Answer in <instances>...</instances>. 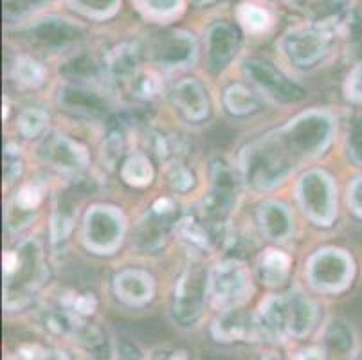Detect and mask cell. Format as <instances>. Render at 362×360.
Returning a JSON list of instances; mask_svg holds the SVG:
<instances>
[{"instance_id":"obj_1","label":"cell","mask_w":362,"mask_h":360,"mask_svg":"<svg viewBox=\"0 0 362 360\" xmlns=\"http://www.w3.org/2000/svg\"><path fill=\"white\" fill-rule=\"evenodd\" d=\"M334 123L325 112H307L279 130L247 144L240 155L242 177L252 190H272L303 163L327 150Z\"/></svg>"},{"instance_id":"obj_2","label":"cell","mask_w":362,"mask_h":360,"mask_svg":"<svg viewBox=\"0 0 362 360\" xmlns=\"http://www.w3.org/2000/svg\"><path fill=\"white\" fill-rule=\"evenodd\" d=\"M259 337H269L274 341H283L287 337L310 335L317 323V306L303 294L276 296L262 303L256 315Z\"/></svg>"},{"instance_id":"obj_3","label":"cell","mask_w":362,"mask_h":360,"mask_svg":"<svg viewBox=\"0 0 362 360\" xmlns=\"http://www.w3.org/2000/svg\"><path fill=\"white\" fill-rule=\"evenodd\" d=\"M47 277L44 250L38 240H25L16 250L4 256V305L6 308H22L40 289Z\"/></svg>"},{"instance_id":"obj_4","label":"cell","mask_w":362,"mask_h":360,"mask_svg":"<svg viewBox=\"0 0 362 360\" xmlns=\"http://www.w3.org/2000/svg\"><path fill=\"white\" fill-rule=\"evenodd\" d=\"M334 29L312 22L288 31L283 38V51L296 67L310 69L328 54L335 36Z\"/></svg>"},{"instance_id":"obj_5","label":"cell","mask_w":362,"mask_h":360,"mask_svg":"<svg viewBox=\"0 0 362 360\" xmlns=\"http://www.w3.org/2000/svg\"><path fill=\"white\" fill-rule=\"evenodd\" d=\"M209 297L215 308L227 312V310L238 308L247 297H251V276L247 272L245 265L240 262L218 263L209 272Z\"/></svg>"},{"instance_id":"obj_6","label":"cell","mask_w":362,"mask_h":360,"mask_svg":"<svg viewBox=\"0 0 362 360\" xmlns=\"http://www.w3.org/2000/svg\"><path fill=\"white\" fill-rule=\"evenodd\" d=\"M207 285H209V276L200 263H189L180 274L173 296V313L180 325L187 326L199 321L206 306V296H209Z\"/></svg>"},{"instance_id":"obj_7","label":"cell","mask_w":362,"mask_h":360,"mask_svg":"<svg viewBox=\"0 0 362 360\" xmlns=\"http://www.w3.org/2000/svg\"><path fill=\"white\" fill-rule=\"evenodd\" d=\"M298 200L312 222L317 226H332L337 204L334 182L327 173L314 170L303 175L298 184Z\"/></svg>"},{"instance_id":"obj_8","label":"cell","mask_w":362,"mask_h":360,"mask_svg":"<svg viewBox=\"0 0 362 360\" xmlns=\"http://www.w3.org/2000/svg\"><path fill=\"white\" fill-rule=\"evenodd\" d=\"M238 194V184L233 170L222 161H216L211 166V191L204 197L200 204L204 222L209 229H220L226 218L231 213Z\"/></svg>"},{"instance_id":"obj_9","label":"cell","mask_w":362,"mask_h":360,"mask_svg":"<svg viewBox=\"0 0 362 360\" xmlns=\"http://www.w3.org/2000/svg\"><path fill=\"white\" fill-rule=\"evenodd\" d=\"M124 233L123 216L112 207H92L85 216L83 236L88 249L98 254H112L121 245Z\"/></svg>"},{"instance_id":"obj_10","label":"cell","mask_w":362,"mask_h":360,"mask_svg":"<svg viewBox=\"0 0 362 360\" xmlns=\"http://www.w3.org/2000/svg\"><path fill=\"white\" fill-rule=\"evenodd\" d=\"M197 42L189 33L173 29L159 33L148 44V56L164 69L189 67L197 59Z\"/></svg>"},{"instance_id":"obj_11","label":"cell","mask_w":362,"mask_h":360,"mask_svg":"<svg viewBox=\"0 0 362 360\" xmlns=\"http://www.w3.org/2000/svg\"><path fill=\"white\" fill-rule=\"evenodd\" d=\"M243 72L259 91L265 92V95L279 103H298L305 98V91L269 62H263L259 58H247L243 62Z\"/></svg>"},{"instance_id":"obj_12","label":"cell","mask_w":362,"mask_h":360,"mask_svg":"<svg viewBox=\"0 0 362 360\" xmlns=\"http://www.w3.org/2000/svg\"><path fill=\"white\" fill-rule=\"evenodd\" d=\"M351 272V260L342 250H319L308 263V279L322 292H339L344 289L350 283Z\"/></svg>"},{"instance_id":"obj_13","label":"cell","mask_w":362,"mask_h":360,"mask_svg":"<svg viewBox=\"0 0 362 360\" xmlns=\"http://www.w3.org/2000/svg\"><path fill=\"white\" fill-rule=\"evenodd\" d=\"M177 222V207L170 198L157 200L150 211L144 213L134 233V243L141 250H157L164 245L168 234Z\"/></svg>"},{"instance_id":"obj_14","label":"cell","mask_w":362,"mask_h":360,"mask_svg":"<svg viewBox=\"0 0 362 360\" xmlns=\"http://www.w3.org/2000/svg\"><path fill=\"white\" fill-rule=\"evenodd\" d=\"M81 36H83V29L72 20L62 18V16H47L33 24L29 29V38L33 45L44 51H60L80 42Z\"/></svg>"},{"instance_id":"obj_15","label":"cell","mask_w":362,"mask_h":360,"mask_svg":"<svg viewBox=\"0 0 362 360\" xmlns=\"http://www.w3.org/2000/svg\"><path fill=\"white\" fill-rule=\"evenodd\" d=\"M40 157L49 166L60 171L74 173L88 164V155L81 144L62 134H52L40 146Z\"/></svg>"},{"instance_id":"obj_16","label":"cell","mask_w":362,"mask_h":360,"mask_svg":"<svg viewBox=\"0 0 362 360\" xmlns=\"http://www.w3.org/2000/svg\"><path fill=\"white\" fill-rule=\"evenodd\" d=\"M87 191V184L78 182L69 186L64 193H60V198H58V204H56L54 207L51 222V234L52 242L54 243L65 242L69 234H71L76 214H78V209H80Z\"/></svg>"},{"instance_id":"obj_17","label":"cell","mask_w":362,"mask_h":360,"mask_svg":"<svg viewBox=\"0 0 362 360\" xmlns=\"http://www.w3.org/2000/svg\"><path fill=\"white\" fill-rule=\"evenodd\" d=\"M238 49V33L227 22H216L206 33L207 65L213 72H218L229 65Z\"/></svg>"},{"instance_id":"obj_18","label":"cell","mask_w":362,"mask_h":360,"mask_svg":"<svg viewBox=\"0 0 362 360\" xmlns=\"http://www.w3.org/2000/svg\"><path fill=\"white\" fill-rule=\"evenodd\" d=\"M58 103L69 112L85 117H103L108 114V101L87 85L67 83L58 91Z\"/></svg>"},{"instance_id":"obj_19","label":"cell","mask_w":362,"mask_h":360,"mask_svg":"<svg viewBox=\"0 0 362 360\" xmlns=\"http://www.w3.org/2000/svg\"><path fill=\"white\" fill-rule=\"evenodd\" d=\"M213 335L216 341L236 342V341H251L259 337L258 323L256 317H251L243 310L233 308L223 312L222 315L213 323Z\"/></svg>"},{"instance_id":"obj_20","label":"cell","mask_w":362,"mask_h":360,"mask_svg":"<svg viewBox=\"0 0 362 360\" xmlns=\"http://www.w3.org/2000/svg\"><path fill=\"white\" fill-rule=\"evenodd\" d=\"M171 101L189 121H202L209 114V101L202 83L193 78L180 79L171 91Z\"/></svg>"},{"instance_id":"obj_21","label":"cell","mask_w":362,"mask_h":360,"mask_svg":"<svg viewBox=\"0 0 362 360\" xmlns=\"http://www.w3.org/2000/svg\"><path fill=\"white\" fill-rule=\"evenodd\" d=\"M114 290L121 301L127 305H144L153 296V277L143 270H123L114 279Z\"/></svg>"},{"instance_id":"obj_22","label":"cell","mask_w":362,"mask_h":360,"mask_svg":"<svg viewBox=\"0 0 362 360\" xmlns=\"http://www.w3.org/2000/svg\"><path fill=\"white\" fill-rule=\"evenodd\" d=\"M139 49L132 44H121L105 58V74L117 83H130L139 72Z\"/></svg>"},{"instance_id":"obj_23","label":"cell","mask_w":362,"mask_h":360,"mask_svg":"<svg viewBox=\"0 0 362 360\" xmlns=\"http://www.w3.org/2000/svg\"><path fill=\"white\" fill-rule=\"evenodd\" d=\"M258 222L262 233L272 242H285L294 229L291 213L279 202L262 204L258 209Z\"/></svg>"},{"instance_id":"obj_24","label":"cell","mask_w":362,"mask_h":360,"mask_svg":"<svg viewBox=\"0 0 362 360\" xmlns=\"http://www.w3.org/2000/svg\"><path fill=\"white\" fill-rule=\"evenodd\" d=\"M105 72V64L101 65L96 58L87 52L72 56L69 62L62 65V74L69 79V81H76V83L83 85L85 81H96L101 74Z\"/></svg>"},{"instance_id":"obj_25","label":"cell","mask_w":362,"mask_h":360,"mask_svg":"<svg viewBox=\"0 0 362 360\" xmlns=\"http://www.w3.org/2000/svg\"><path fill=\"white\" fill-rule=\"evenodd\" d=\"M146 146L160 161H177L186 151V141L179 134L171 132L151 130L146 135Z\"/></svg>"},{"instance_id":"obj_26","label":"cell","mask_w":362,"mask_h":360,"mask_svg":"<svg viewBox=\"0 0 362 360\" xmlns=\"http://www.w3.org/2000/svg\"><path fill=\"white\" fill-rule=\"evenodd\" d=\"M288 267H291V260L287 254L279 252V250H267L259 260L262 281L269 286L281 285L288 276Z\"/></svg>"},{"instance_id":"obj_27","label":"cell","mask_w":362,"mask_h":360,"mask_svg":"<svg viewBox=\"0 0 362 360\" xmlns=\"http://www.w3.org/2000/svg\"><path fill=\"white\" fill-rule=\"evenodd\" d=\"M223 101L233 115H249L259 110L258 94L243 83H235L227 88Z\"/></svg>"},{"instance_id":"obj_28","label":"cell","mask_w":362,"mask_h":360,"mask_svg":"<svg viewBox=\"0 0 362 360\" xmlns=\"http://www.w3.org/2000/svg\"><path fill=\"white\" fill-rule=\"evenodd\" d=\"M121 177L127 180L130 186L143 187L148 186L153 178V170H151V164L148 161L146 155L136 153L128 157L124 161L123 168H121Z\"/></svg>"},{"instance_id":"obj_29","label":"cell","mask_w":362,"mask_h":360,"mask_svg":"<svg viewBox=\"0 0 362 360\" xmlns=\"http://www.w3.org/2000/svg\"><path fill=\"white\" fill-rule=\"evenodd\" d=\"M80 319L74 312L67 308L49 310L44 315V326L51 335L54 337H71L74 335L76 328L80 326Z\"/></svg>"},{"instance_id":"obj_30","label":"cell","mask_w":362,"mask_h":360,"mask_svg":"<svg viewBox=\"0 0 362 360\" xmlns=\"http://www.w3.org/2000/svg\"><path fill=\"white\" fill-rule=\"evenodd\" d=\"M74 11L81 13L87 18L105 20L117 13L121 0H67Z\"/></svg>"},{"instance_id":"obj_31","label":"cell","mask_w":362,"mask_h":360,"mask_svg":"<svg viewBox=\"0 0 362 360\" xmlns=\"http://www.w3.org/2000/svg\"><path fill=\"white\" fill-rule=\"evenodd\" d=\"M179 234L189 242L192 245H195L197 249H209L213 243V234L211 229H207L206 226H202V222H199L197 218L193 216H184L179 223Z\"/></svg>"},{"instance_id":"obj_32","label":"cell","mask_w":362,"mask_h":360,"mask_svg":"<svg viewBox=\"0 0 362 360\" xmlns=\"http://www.w3.org/2000/svg\"><path fill=\"white\" fill-rule=\"evenodd\" d=\"M124 153V132L123 127H112L108 130L107 137L103 141V146H101V163L108 168V170H114L119 163V158Z\"/></svg>"},{"instance_id":"obj_33","label":"cell","mask_w":362,"mask_h":360,"mask_svg":"<svg viewBox=\"0 0 362 360\" xmlns=\"http://www.w3.org/2000/svg\"><path fill=\"white\" fill-rule=\"evenodd\" d=\"M130 94L139 101H151L163 91V83H160L159 76L148 71H139L137 76L128 83Z\"/></svg>"},{"instance_id":"obj_34","label":"cell","mask_w":362,"mask_h":360,"mask_svg":"<svg viewBox=\"0 0 362 360\" xmlns=\"http://www.w3.org/2000/svg\"><path fill=\"white\" fill-rule=\"evenodd\" d=\"M236 18L247 33H263L271 25V16L263 8L255 4H242L236 11Z\"/></svg>"},{"instance_id":"obj_35","label":"cell","mask_w":362,"mask_h":360,"mask_svg":"<svg viewBox=\"0 0 362 360\" xmlns=\"http://www.w3.org/2000/svg\"><path fill=\"white\" fill-rule=\"evenodd\" d=\"M325 346L334 355H348L351 352V348H354V339H351L350 328L342 325V323H334L328 328L327 335H325Z\"/></svg>"},{"instance_id":"obj_36","label":"cell","mask_w":362,"mask_h":360,"mask_svg":"<svg viewBox=\"0 0 362 360\" xmlns=\"http://www.w3.org/2000/svg\"><path fill=\"white\" fill-rule=\"evenodd\" d=\"M51 2L52 0H4V18L6 22H22Z\"/></svg>"},{"instance_id":"obj_37","label":"cell","mask_w":362,"mask_h":360,"mask_svg":"<svg viewBox=\"0 0 362 360\" xmlns=\"http://www.w3.org/2000/svg\"><path fill=\"white\" fill-rule=\"evenodd\" d=\"M13 74L21 83L28 85V87H36L40 85L45 78V71L36 59L29 58V56H21L15 62L13 67Z\"/></svg>"},{"instance_id":"obj_38","label":"cell","mask_w":362,"mask_h":360,"mask_svg":"<svg viewBox=\"0 0 362 360\" xmlns=\"http://www.w3.org/2000/svg\"><path fill=\"white\" fill-rule=\"evenodd\" d=\"M47 121L49 115L44 110H40V108H28V110H24L18 115V130L28 139L38 137L45 130V127H47Z\"/></svg>"},{"instance_id":"obj_39","label":"cell","mask_w":362,"mask_h":360,"mask_svg":"<svg viewBox=\"0 0 362 360\" xmlns=\"http://www.w3.org/2000/svg\"><path fill=\"white\" fill-rule=\"evenodd\" d=\"M42 191L35 186V184H28V186L21 187V191L16 193L15 200L9 206L8 213H21L29 214L31 211H36V207L40 206Z\"/></svg>"},{"instance_id":"obj_40","label":"cell","mask_w":362,"mask_h":360,"mask_svg":"<svg viewBox=\"0 0 362 360\" xmlns=\"http://www.w3.org/2000/svg\"><path fill=\"white\" fill-rule=\"evenodd\" d=\"M72 341L81 344L85 349L94 353V355L103 352L105 348V335L101 333V330L92 325H85V323H80V326L76 328Z\"/></svg>"},{"instance_id":"obj_41","label":"cell","mask_w":362,"mask_h":360,"mask_svg":"<svg viewBox=\"0 0 362 360\" xmlns=\"http://www.w3.org/2000/svg\"><path fill=\"white\" fill-rule=\"evenodd\" d=\"M166 182L170 184V187L177 193H186L193 187L195 184V177L189 170H187L184 164L177 163V161H171L166 168Z\"/></svg>"},{"instance_id":"obj_42","label":"cell","mask_w":362,"mask_h":360,"mask_svg":"<svg viewBox=\"0 0 362 360\" xmlns=\"http://www.w3.org/2000/svg\"><path fill=\"white\" fill-rule=\"evenodd\" d=\"M143 13L156 18H166L179 13L182 0H134Z\"/></svg>"},{"instance_id":"obj_43","label":"cell","mask_w":362,"mask_h":360,"mask_svg":"<svg viewBox=\"0 0 362 360\" xmlns=\"http://www.w3.org/2000/svg\"><path fill=\"white\" fill-rule=\"evenodd\" d=\"M348 153L351 161L362 166V115L355 117L348 130Z\"/></svg>"},{"instance_id":"obj_44","label":"cell","mask_w":362,"mask_h":360,"mask_svg":"<svg viewBox=\"0 0 362 360\" xmlns=\"http://www.w3.org/2000/svg\"><path fill=\"white\" fill-rule=\"evenodd\" d=\"M348 49L354 58L362 59V16H350L348 20Z\"/></svg>"},{"instance_id":"obj_45","label":"cell","mask_w":362,"mask_h":360,"mask_svg":"<svg viewBox=\"0 0 362 360\" xmlns=\"http://www.w3.org/2000/svg\"><path fill=\"white\" fill-rule=\"evenodd\" d=\"M21 150L15 144H8L4 150V178L6 184H11L21 175Z\"/></svg>"},{"instance_id":"obj_46","label":"cell","mask_w":362,"mask_h":360,"mask_svg":"<svg viewBox=\"0 0 362 360\" xmlns=\"http://www.w3.org/2000/svg\"><path fill=\"white\" fill-rule=\"evenodd\" d=\"M65 308L74 312L76 315H88L96 310V299L92 297V294H76L67 299Z\"/></svg>"},{"instance_id":"obj_47","label":"cell","mask_w":362,"mask_h":360,"mask_svg":"<svg viewBox=\"0 0 362 360\" xmlns=\"http://www.w3.org/2000/svg\"><path fill=\"white\" fill-rule=\"evenodd\" d=\"M348 98L355 99V101H362V64L354 71V74L348 79Z\"/></svg>"},{"instance_id":"obj_48","label":"cell","mask_w":362,"mask_h":360,"mask_svg":"<svg viewBox=\"0 0 362 360\" xmlns=\"http://www.w3.org/2000/svg\"><path fill=\"white\" fill-rule=\"evenodd\" d=\"M348 204L355 214L362 216V178H357L348 191Z\"/></svg>"},{"instance_id":"obj_49","label":"cell","mask_w":362,"mask_h":360,"mask_svg":"<svg viewBox=\"0 0 362 360\" xmlns=\"http://www.w3.org/2000/svg\"><path fill=\"white\" fill-rule=\"evenodd\" d=\"M151 360H189L186 349L180 348H170V349H160V352L153 353Z\"/></svg>"},{"instance_id":"obj_50","label":"cell","mask_w":362,"mask_h":360,"mask_svg":"<svg viewBox=\"0 0 362 360\" xmlns=\"http://www.w3.org/2000/svg\"><path fill=\"white\" fill-rule=\"evenodd\" d=\"M117 360H143L141 353L137 352L136 346L132 344H123L119 349V356Z\"/></svg>"},{"instance_id":"obj_51","label":"cell","mask_w":362,"mask_h":360,"mask_svg":"<svg viewBox=\"0 0 362 360\" xmlns=\"http://www.w3.org/2000/svg\"><path fill=\"white\" fill-rule=\"evenodd\" d=\"M296 360H327V359H325V352H322V349L308 348V349H303Z\"/></svg>"},{"instance_id":"obj_52","label":"cell","mask_w":362,"mask_h":360,"mask_svg":"<svg viewBox=\"0 0 362 360\" xmlns=\"http://www.w3.org/2000/svg\"><path fill=\"white\" fill-rule=\"evenodd\" d=\"M38 360H67V356H65L62 352H47L42 359Z\"/></svg>"},{"instance_id":"obj_53","label":"cell","mask_w":362,"mask_h":360,"mask_svg":"<svg viewBox=\"0 0 362 360\" xmlns=\"http://www.w3.org/2000/svg\"><path fill=\"white\" fill-rule=\"evenodd\" d=\"M193 4L197 6V8H204V6H211V4H216L218 0H192Z\"/></svg>"},{"instance_id":"obj_54","label":"cell","mask_w":362,"mask_h":360,"mask_svg":"<svg viewBox=\"0 0 362 360\" xmlns=\"http://www.w3.org/2000/svg\"><path fill=\"white\" fill-rule=\"evenodd\" d=\"M259 360H283V359L279 355H274V353H269V355L262 356V359H259Z\"/></svg>"}]
</instances>
